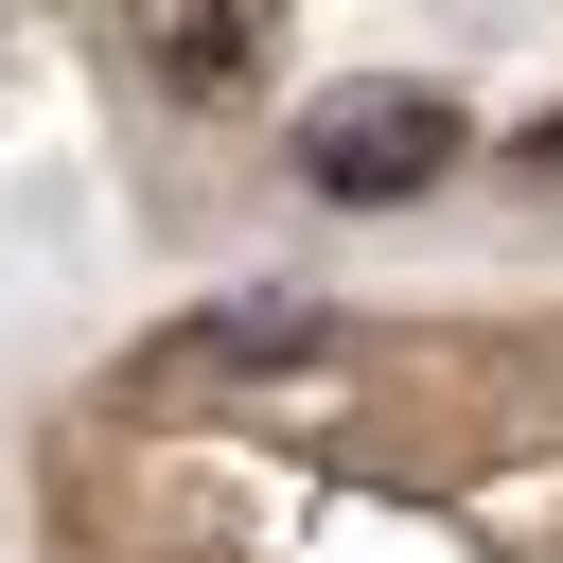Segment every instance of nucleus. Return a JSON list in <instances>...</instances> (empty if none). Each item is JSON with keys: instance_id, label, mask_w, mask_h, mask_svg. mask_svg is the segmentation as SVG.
<instances>
[{"instance_id": "obj_2", "label": "nucleus", "mask_w": 563, "mask_h": 563, "mask_svg": "<svg viewBox=\"0 0 563 563\" xmlns=\"http://www.w3.org/2000/svg\"><path fill=\"white\" fill-rule=\"evenodd\" d=\"M317 352H334L317 299H211V317L158 334V369H194V387H211V369H317Z\"/></svg>"}, {"instance_id": "obj_1", "label": "nucleus", "mask_w": 563, "mask_h": 563, "mask_svg": "<svg viewBox=\"0 0 563 563\" xmlns=\"http://www.w3.org/2000/svg\"><path fill=\"white\" fill-rule=\"evenodd\" d=\"M440 176H457V106H440V88H317V106H299V194L405 211V194H440Z\"/></svg>"}, {"instance_id": "obj_3", "label": "nucleus", "mask_w": 563, "mask_h": 563, "mask_svg": "<svg viewBox=\"0 0 563 563\" xmlns=\"http://www.w3.org/2000/svg\"><path fill=\"white\" fill-rule=\"evenodd\" d=\"M141 53H158V88H194V106L246 88V18H229V0H141Z\"/></svg>"}, {"instance_id": "obj_4", "label": "nucleus", "mask_w": 563, "mask_h": 563, "mask_svg": "<svg viewBox=\"0 0 563 563\" xmlns=\"http://www.w3.org/2000/svg\"><path fill=\"white\" fill-rule=\"evenodd\" d=\"M528 158H545V176H563V123H528Z\"/></svg>"}]
</instances>
